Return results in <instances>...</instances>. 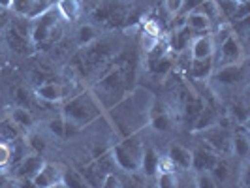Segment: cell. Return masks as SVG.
Masks as SVG:
<instances>
[{
  "label": "cell",
  "mask_w": 250,
  "mask_h": 188,
  "mask_svg": "<svg viewBox=\"0 0 250 188\" xmlns=\"http://www.w3.org/2000/svg\"><path fill=\"white\" fill-rule=\"evenodd\" d=\"M160 166H162V160H160V156H158L156 150L150 149V147L143 150V158H141V166H139V171H141L143 175L154 177L158 173Z\"/></svg>",
  "instance_id": "ffe728a7"
},
{
  "label": "cell",
  "mask_w": 250,
  "mask_h": 188,
  "mask_svg": "<svg viewBox=\"0 0 250 188\" xmlns=\"http://www.w3.org/2000/svg\"><path fill=\"white\" fill-rule=\"evenodd\" d=\"M211 177H213L214 181H216V185L218 183H226V179H228V175H229V166H228V162L226 160H216L214 162V166L211 167Z\"/></svg>",
  "instance_id": "d6a6232c"
},
{
  "label": "cell",
  "mask_w": 250,
  "mask_h": 188,
  "mask_svg": "<svg viewBox=\"0 0 250 188\" xmlns=\"http://www.w3.org/2000/svg\"><path fill=\"white\" fill-rule=\"evenodd\" d=\"M185 25L188 26L190 32H194V34L200 36V34H209L213 23H211L200 10H194V12H190L185 15Z\"/></svg>",
  "instance_id": "e0dca14e"
},
{
  "label": "cell",
  "mask_w": 250,
  "mask_h": 188,
  "mask_svg": "<svg viewBox=\"0 0 250 188\" xmlns=\"http://www.w3.org/2000/svg\"><path fill=\"white\" fill-rule=\"evenodd\" d=\"M79 173L83 175V179L87 181V185L90 188H100L102 183H104V179L107 177L104 171H102L100 167H98V164L94 162V160H92L90 164H87Z\"/></svg>",
  "instance_id": "484cf974"
},
{
  "label": "cell",
  "mask_w": 250,
  "mask_h": 188,
  "mask_svg": "<svg viewBox=\"0 0 250 188\" xmlns=\"http://www.w3.org/2000/svg\"><path fill=\"white\" fill-rule=\"evenodd\" d=\"M192 36H194V34L188 30L187 25L177 26L175 30L171 32V36H169V49L173 51V53H183V51L190 45Z\"/></svg>",
  "instance_id": "44dd1931"
},
{
  "label": "cell",
  "mask_w": 250,
  "mask_h": 188,
  "mask_svg": "<svg viewBox=\"0 0 250 188\" xmlns=\"http://www.w3.org/2000/svg\"><path fill=\"white\" fill-rule=\"evenodd\" d=\"M149 123H150V126H152L154 130H158V132H166V130L171 128V119H169L167 111H152V109H150Z\"/></svg>",
  "instance_id": "4dcf8cb0"
},
{
  "label": "cell",
  "mask_w": 250,
  "mask_h": 188,
  "mask_svg": "<svg viewBox=\"0 0 250 188\" xmlns=\"http://www.w3.org/2000/svg\"><path fill=\"white\" fill-rule=\"evenodd\" d=\"M154 179H156V188H179V175L169 164L160 166Z\"/></svg>",
  "instance_id": "cb8c5ba5"
},
{
  "label": "cell",
  "mask_w": 250,
  "mask_h": 188,
  "mask_svg": "<svg viewBox=\"0 0 250 188\" xmlns=\"http://www.w3.org/2000/svg\"><path fill=\"white\" fill-rule=\"evenodd\" d=\"M205 141L209 145V149L213 152H228L231 149V139L226 136L224 132L214 130V132H207L205 134Z\"/></svg>",
  "instance_id": "603a6c76"
},
{
  "label": "cell",
  "mask_w": 250,
  "mask_h": 188,
  "mask_svg": "<svg viewBox=\"0 0 250 188\" xmlns=\"http://www.w3.org/2000/svg\"><path fill=\"white\" fill-rule=\"evenodd\" d=\"M15 188H38V187L32 183V179H19L15 183Z\"/></svg>",
  "instance_id": "ee69618b"
},
{
  "label": "cell",
  "mask_w": 250,
  "mask_h": 188,
  "mask_svg": "<svg viewBox=\"0 0 250 188\" xmlns=\"http://www.w3.org/2000/svg\"><path fill=\"white\" fill-rule=\"evenodd\" d=\"M36 96L43 102H61L64 98H68L66 87L61 85V83H55V81H47V83L38 85Z\"/></svg>",
  "instance_id": "9a60e30c"
},
{
  "label": "cell",
  "mask_w": 250,
  "mask_h": 188,
  "mask_svg": "<svg viewBox=\"0 0 250 188\" xmlns=\"http://www.w3.org/2000/svg\"><path fill=\"white\" fill-rule=\"evenodd\" d=\"M51 0H12V12L23 19H36L51 8Z\"/></svg>",
  "instance_id": "8fae6325"
},
{
  "label": "cell",
  "mask_w": 250,
  "mask_h": 188,
  "mask_svg": "<svg viewBox=\"0 0 250 188\" xmlns=\"http://www.w3.org/2000/svg\"><path fill=\"white\" fill-rule=\"evenodd\" d=\"M49 130H51V134H55L57 138L66 139V121H64L62 117L53 119L49 123Z\"/></svg>",
  "instance_id": "d590c367"
},
{
  "label": "cell",
  "mask_w": 250,
  "mask_h": 188,
  "mask_svg": "<svg viewBox=\"0 0 250 188\" xmlns=\"http://www.w3.org/2000/svg\"><path fill=\"white\" fill-rule=\"evenodd\" d=\"M10 119H12V123L23 134L28 132L32 126H34V119H32V113L28 111L26 107H13V111L10 113Z\"/></svg>",
  "instance_id": "4316f807"
},
{
  "label": "cell",
  "mask_w": 250,
  "mask_h": 188,
  "mask_svg": "<svg viewBox=\"0 0 250 188\" xmlns=\"http://www.w3.org/2000/svg\"><path fill=\"white\" fill-rule=\"evenodd\" d=\"M167 164L173 167V169H181V171H187L192 169V150L183 147V145H171L167 150Z\"/></svg>",
  "instance_id": "5bb4252c"
},
{
  "label": "cell",
  "mask_w": 250,
  "mask_h": 188,
  "mask_svg": "<svg viewBox=\"0 0 250 188\" xmlns=\"http://www.w3.org/2000/svg\"><path fill=\"white\" fill-rule=\"evenodd\" d=\"M0 10H12V0H0Z\"/></svg>",
  "instance_id": "f6af8a7d"
},
{
  "label": "cell",
  "mask_w": 250,
  "mask_h": 188,
  "mask_svg": "<svg viewBox=\"0 0 250 188\" xmlns=\"http://www.w3.org/2000/svg\"><path fill=\"white\" fill-rule=\"evenodd\" d=\"M25 19L19 17V21H12L4 26V42L8 49L17 55H26L32 49V40H30V23L23 26Z\"/></svg>",
  "instance_id": "ba28073f"
},
{
  "label": "cell",
  "mask_w": 250,
  "mask_h": 188,
  "mask_svg": "<svg viewBox=\"0 0 250 188\" xmlns=\"http://www.w3.org/2000/svg\"><path fill=\"white\" fill-rule=\"evenodd\" d=\"M214 40L209 34H200V36L192 38L190 42V59H209V57H214Z\"/></svg>",
  "instance_id": "4fadbf2b"
},
{
  "label": "cell",
  "mask_w": 250,
  "mask_h": 188,
  "mask_svg": "<svg viewBox=\"0 0 250 188\" xmlns=\"http://www.w3.org/2000/svg\"><path fill=\"white\" fill-rule=\"evenodd\" d=\"M115 55V45L107 40H94L92 43L83 45L81 51L75 55V68L83 75L94 74L100 70V66L109 63Z\"/></svg>",
  "instance_id": "277c9868"
},
{
  "label": "cell",
  "mask_w": 250,
  "mask_h": 188,
  "mask_svg": "<svg viewBox=\"0 0 250 188\" xmlns=\"http://www.w3.org/2000/svg\"><path fill=\"white\" fill-rule=\"evenodd\" d=\"M143 150H145V145L138 134H130V136H125L119 143H115L109 152L119 169H123L125 173H136L141 166Z\"/></svg>",
  "instance_id": "5b68a950"
},
{
  "label": "cell",
  "mask_w": 250,
  "mask_h": 188,
  "mask_svg": "<svg viewBox=\"0 0 250 188\" xmlns=\"http://www.w3.org/2000/svg\"><path fill=\"white\" fill-rule=\"evenodd\" d=\"M26 143H28V149L32 150V152H36V154H42V150L45 147L43 139L38 138V136H32L30 139H26Z\"/></svg>",
  "instance_id": "74e56055"
},
{
  "label": "cell",
  "mask_w": 250,
  "mask_h": 188,
  "mask_svg": "<svg viewBox=\"0 0 250 188\" xmlns=\"http://www.w3.org/2000/svg\"><path fill=\"white\" fill-rule=\"evenodd\" d=\"M15 100L19 102V107H26L28 109V104H30V96L26 92V88L19 87L15 90Z\"/></svg>",
  "instance_id": "f35d334b"
},
{
  "label": "cell",
  "mask_w": 250,
  "mask_h": 188,
  "mask_svg": "<svg viewBox=\"0 0 250 188\" xmlns=\"http://www.w3.org/2000/svg\"><path fill=\"white\" fill-rule=\"evenodd\" d=\"M128 87V66L126 63L113 64L111 68L102 75V79L96 83V90L92 92L96 100L100 102L104 109H111L119 100H123Z\"/></svg>",
  "instance_id": "3957f363"
},
{
  "label": "cell",
  "mask_w": 250,
  "mask_h": 188,
  "mask_svg": "<svg viewBox=\"0 0 250 188\" xmlns=\"http://www.w3.org/2000/svg\"><path fill=\"white\" fill-rule=\"evenodd\" d=\"M218 160V156L214 154L211 149H200L192 150V169L200 171H211V167L214 166V162Z\"/></svg>",
  "instance_id": "ac0fdd59"
},
{
  "label": "cell",
  "mask_w": 250,
  "mask_h": 188,
  "mask_svg": "<svg viewBox=\"0 0 250 188\" xmlns=\"http://www.w3.org/2000/svg\"><path fill=\"white\" fill-rule=\"evenodd\" d=\"M6 185H8V179L4 175H0V188H6Z\"/></svg>",
  "instance_id": "bcb514c9"
},
{
  "label": "cell",
  "mask_w": 250,
  "mask_h": 188,
  "mask_svg": "<svg viewBox=\"0 0 250 188\" xmlns=\"http://www.w3.org/2000/svg\"><path fill=\"white\" fill-rule=\"evenodd\" d=\"M171 63H173V61H171V57H169L167 53H160V55L150 57L149 59V70L156 75H166L171 70V66H173Z\"/></svg>",
  "instance_id": "f1b7e54d"
},
{
  "label": "cell",
  "mask_w": 250,
  "mask_h": 188,
  "mask_svg": "<svg viewBox=\"0 0 250 188\" xmlns=\"http://www.w3.org/2000/svg\"><path fill=\"white\" fill-rule=\"evenodd\" d=\"M196 188H218L216 187V181H214L209 171H200L196 175V183H194Z\"/></svg>",
  "instance_id": "e575fe53"
},
{
  "label": "cell",
  "mask_w": 250,
  "mask_h": 188,
  "mask_svg": "<svg viewBox=\"0 0 250 188\" xmlns=\"http://www.w3.org/2000/svg\"><path fill=\"white\" fill-rule=\"evenodd\" d=\"M164 6H166L167 13L177 15V13H181V10H183V0H164Z\"/></svg>",
  "instance_id": "ab89813d"
},
{
  "label": "cell",
  "mask_w": 250,
  "mask_h": 188,
  "mask_svg": "<svg viewBox=\"0 0 250 188\" xmlns=\"http://www.w3.org/2000/svg\"><path fill=\"white\" fill-rule=\"evenodd\" d=\"M233 115H235V119H237L241 125H245V123H247V119H249L247 105H245V104H241V102H237V104L233 105Z\"/></svg>",
  "instance_id": "8d00e7d4"
},
{
  "label": "cell",
  "mask_w": 250,
  "mask_h": 188,
  "mask_svg": "<svg viewBox=\"0 0 250 188\" xmlns=\"http://www.w3.org/2000/svg\"><path fill=\"white\" fill-rule=\"evenodd\" d=\"M61 185L64 188H90L87 185V181L83 179V175L79 171H75L72 167H64L62 169V181Z\"/></svg>",
  "instance_id": "f546056e"
},
{
  "label": "cell",
  "mask_w": 250,
  "mask_h": 188,
  "mask_svg": "<svg viewBox=\"0 0 250 188\" xmlns=\"http://www.w3.org/2000/svg\"><path fill=\"white\" fill-rule=\"evenodd\" d=\"M211 79H214V83H218L222 87H233L241 79H245V64L235 63L218 66V68H214Z\"/></svg>",
  "instance_id": "30bf717a"
},
{
  "label": "cell",
  "mask_w": 250,
  "mask_h": 188,
  "mask_svg": "<svg viewBox=\"0 0 250 188\" xmlns=\"http://www.w3.org/2000/svg\"><path fill=\"white\" fill-rule=\"evenodd\" d=\"M190 75L198 81H205L211 79V75L214 72V61L213 57L209 59H190V68H188Z\"/></svg>",
  "instance_id": "d6986e66"
},
{
  "label": "cell",
  "mask_w": 250,
  "mask_h": 188,
  "mask_svg": "<svg viewBox=\"0 0 250 188\" xmlns=\"http://www.w3.org/2000/svg\"><path fill=\"white\" fill-rule=\"evenodd\" d=\"M229 2H233V4H247L249 0H229Z\"/></svg>",
  "instance_id": "7dc6e473"
},
{
  "label": "cell",
  "mask_w": 250,
  "mask_h": 188,
  "mask_svg": "<svg viewBox=\"0 0 250 188\" xmlns=\"http://www.w3.org/2000/svg\"><path fill=\"white\" fill-rule=\"evenodd\" d=\"M57 12L64 21H77L83 13V4L81 0H59Z\"/></svg>",
  "instance_id": "7402d4cb"
},
{
  "label": "cell",
  "mask_w": 250,
  "mask_h": 188,
  "mask_svg": "<svg viewBox=\"0 0 250 188\" xmlns=\"http://www.w3.org/2000/svg\"><path fill=\"white\" fill-rule=\"evenodd\" d=\"M8 164H12L10 145H0V167H6Z\"/></svg>",
  "instance_id": "60d3db41"
},
{
  "label": "cell",
  "mask_w": 250,
  "mask_h": 188,
  "mask_svg": "<svg viewBox=\"0 0 250 188\" xmlns=\"http://www.w3.org/2000/svg\"><path fill=\"white\" fill-rule=\"evenodd\" d=\"M100 188H121V181H119V175L117 173H111L104 179Z\"/></svg>",
  "instance_id": "b9f144b4"
},
{
  "label": "cell",
  "mask_w": 250,
  "mask_h": 188,
  "mask_svg": "<svg viewBox=\"0 0 250 188\" xmlns=\"http://www.w3.org/2000/svg\"><path fill=\"white\" fill-rule=\"evenodd\" d=\"M190 188H196V187H194V185H192V187H190Z\"/></svg>",
  "instance_id": "c3c4849f"
},
{
  "label": "cell",
  "mask_w": 250,
  "mask_h": 188,
  "mask_svg": "<svg viewBox=\"0 0 250 188\" xmlns=\"http://www.w3.org/2000/svg\"><path fill=\"white\" fill-rule=\"evenodd\" d=\"M42 166H43L42 154L30 152V154H26L25 158L17 164V175H19V179H32L42 169Z\"/></svg>",
  "instance_id": "2e32d148"
},
{
  "label": "cell",
  "mask_w": 250,
  "mask_h": 188,
  "mask_svg": "<svg viewBox=\"0 0 250 188\" xmlns=\"http://www.w3.org/2000/svg\"><path fill=\"white\" fill-rule=\"evenodd\" d=\"M19 138H23V132L13 125L10 117L0 121V145H10Z\"/></svg>",
  "instance_id": "83f0119b"
},
{
  "label": "cell",
  "mask_w": 250,
  "mask_h": 188,
  "mask_svg": "<svg viewBox=\"0 0 250 188\" xmlns=\"http://www.w3.org/2000/svg\"><path fill=\"white\" fill-rule=\"evenodd\" d=\"M92 21L104 28H117L130 17V6L121 0H102L90 13Z\"/></svg>",
  "instance_id": "52a82bcc"
},
{
  "label": "cell",
  "mask_w": 250,
  "mask_h": 188,
  "mask_svg": "<svg viewBox=\"0 0 250 188\" xmlns=\"http://www.w3.org/2000/svg\"><path fill=\"white\" fill-rule=\"evenodd\" d=\"M94 40H98V38H96V28L92 25H83L79 28V45L81 47L92 43Z\"/></svg>",
  "instance_id": "836d02e7"
},
{
  "label": "cell",
  "mask_w": 250,
  "mask_h": 188,
  "mask_svg": "<svg viewBox=\"0 0 250 188\" xmlns=\"http://www.w3.org/2000/svg\"><path fill=\"white\" fill-rule=\"evenodd\" d=\"M214 53H218L216 57H213L214 68L224 66V64L243 63V55H245V51H243V43H241V40H239V36L235 34V32H233V34H229L224 42H220V43L216 45Z\"/></svg>",
  "instance_id": "9c48e42d"
},
{
  "label": "cell",
  "mask_w": 250,
  "mask_h": 188,
  "mask_svg": "<svg viewBox=\"0 0 250 188\" xmlns=\"http://www.w3.org/2000/svg\"><path fill=\"white\" fill-rule=\"evenodd\" d=\"M121 181V188H147V183H145V177H141L136 171V173H125L123 177H119Z\"/></svg>",
  "instance_id": "1f68e13d"
},
{
  "label": "cell",
  "mask_w": 250,
  "mask_h": 188,
  "mask_svg": "<svg viewBox=\"0 0 250 188\" xmlns=\"http://www.w3.org/2000/svg\"><path fill=\"white\" fill-rule=\"evenodd\" d=\"M0 55H2V51H0Z\"/></svg>",
  "instance_id": "681fc988"
},
{
  "label": "cell",
  "mask_w": 250,
  "mask_h": 188,
  "mask_svg": "<svg viewBox=\"0 0 250 188\" xmlns=\"http://www.w3.org/2000/svg\"><path fill=\"white\" fill-rule=\"evenodd\" d=\"M201 2H203V0H183V10H181V12H185V15L190 12H194V10L200 8Z\"/></svg>",
  "instance_id": "7bdbcfd3"
},
{
  "label": "cell",
  "mask_w": 250,
  "mask_h": 188,
  "mask_svg": "<svg viewBox=\"0 0 250 188\" xmlns=\"http://www.w3.org/2000/svg\"><path fill=\"white\" fill-rule=\"evenodd\" d=\"M231 150L237 154L239 158H247L250 152V141H249V134H247V128L245 125L239 126L235 136L231 139Z\"/></svg>",
  "instance_id": "d4e9b609"
},
{
  "label": "cell",
  "mask_w": 250,
  "mask_h": 188,
  "mask_svg": "<svg viewBox=\"0 0 250 188\" xmlns=\"http://www.w3.org/2000/svg\"><path fill=\"white\" fill-rule=\"evenodd\" d=\"M62 38V25L57 8H49L40 17L30 21L32 45H53Z\"/></svg>",
  "instance_id": "8992f818"
},
{
  "label": "cell",
  "mask_w": 250,
  "mask_h": 188,
  "mask_svg": "<svg viewBox=\"0 0 250 188\" xmlns=\"http://www.w3.org/2000/svg\"><path fill=\"white\" fill-rule=\"evenodd\" d=\"M102 113H104V107L100 105V102L88 90L70 96L62 105V119L79 130H83L85 126L98 121Z\"/></svg>",
  "instance_id": "7a4b0ae2"
},
{
  "label": "cell",
  "mask_w": 250,
  "mask_h": 188,
  "mask_svg": "<svg viewBox=\"0 0 250 188\" xmlns=\"http://www.w3.org/2000/svg\"><path fill=\"white\" fill-rule=\"evenodd\" d=\"M61 181H62V167L51 162H43L42 169L32 177V183L38 188H55L61 185Z\"/></svg>",
  "instance_id": "7c38bea8"
},
{
  "label": "cell",
  "mask_w": 250,
  "mask_h": 188,
  "mask_svg": "<svg viewBox=\"0 0 250 188\" xmlns=\"http://www.w3.org/2000/svg\"><path fill=\"white\" fill-rule=\"evenodd\" d=\"M147 94L149 92H134L130 96H125L123 100H119L109 109L123 138L130 136V134H136L139 128L149 121L152 105H150V102L145 104Z\"/></svg>",
  "instance_id": "6da1fadb"
}]
</instances>
